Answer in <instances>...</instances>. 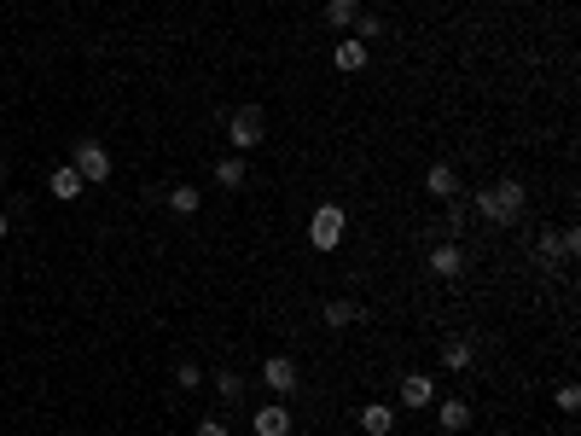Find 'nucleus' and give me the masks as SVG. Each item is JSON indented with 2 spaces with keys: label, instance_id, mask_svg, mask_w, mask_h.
<instances>
[{
  "label": "nucleus",
  "instance_id": "nucleus-16",
  "mask_svg": "<svg viewBox=\"0 0 581 436\" xmlns=\"http://www.w3.org/2000/svg\"><path fill=\"white\" fill-rule=\"evenodd\" d=\"M47 186H53V198H58V204H70V198H82V186H88V181L76 175L70 163H58V169H53V181H47Z\"/></svg>",
  "mask_w": 581,
  "mask_h": 436
},
{
  "label": "nucleus",
  "instance_id": "nucleus-17",
  "mask_svg": "<svg viewBox=\"0 0 581 436\" xmlns=\"http://www.w3.org/2000/svg\"><path fill=\"white\" fill-rule=\"evenodd\" d=\"M244 181H250V169H244V158H222V163H215V186H222V192H239Z\"/></svg>",
  "mask_w": 581,
  "mask_h": 436
},
{
  "label": "nucleus",
  "instance_id": "nucleus-25",
  "mask_svg": "<svg viewBox=\"0 0 581 436\" xmlns=\"http://www.w3.org/2000/svg\"><path fill=\"white\" fill-rule=\"evenodd\" d=\"M192 436H233V431H227V419H222V413H210V419H198V431H192Z\"/></svg>",
  "mask_w": 581,
  "mask_h": 436
},
{
  "label": "nucleus",
  "instance_id": "nucleus-4",
  "mask_svg": "<svg viewBox=\"0 0 581 436\" xmlns=\"http://www.w3.org/2000/svg\"><path fill=\"white\" fill-rule=\"evenodd\" d=\"M343 227H349V215H343V204H314V222H308V244L314 251H337L343 244Z\"/></svg>",
  "mask_w": 581,
  "mask_h": 436
},
{
  "label": "nucleus",
  "instance_id": "nucleus-19",
  "mask_svg": "<svg viewBox=\"0 0 581 436\" xmlns=\"http://www.w3.org/2000/svg\"><path fill=\"white\" fill-rule=\"evenodd\" d=\"M535 256L546 262V268H558V262H570V251H564V233H541V239H535Z\"/></svg>",
  "mask_w": 581,
  "mask_h": 436
},
{
  "label": "nucleus",
  "instance_id": "nucleus-10",
  "mask_svg": "<svg viewBox=\"0 0 581 436\" xmlns=\"http://www.w3.org/2000/svg\"><path fill=\"white\" fill-rule=\"evenodd\" d=\"M360 431H367V436H389V431H396V408H389V401H367V408H360Z\"/></svg>",
  "mask_w": 581,
  "mask_h": 436
},
{
  "label": "nucleus",
  "instance_id": "nucleus-11",
  "mask_svg": "<svg viewBox=\"0 0 581 436\" xmlns=\"http://www.w3.org/2000/svg\"><path fill=\"white\" fill-rule=\"evenodd\" d=\"M436 425H442L448 436H453V431H465V425H471V401H465V396H448V401H436Z\"/></svg>",
  "mask_w": 581,
  "mask_h": 436
},
{
  "label": "nucleus",
  "instance_id": "nucleus-23",
  "mask_svg": "<svg viewBox=\"0 0 581 436\" xmlns=\"http://www.w3.org/2000/svg\"><path fill=\"white\" fill-rule=\"evenodd\" d=\"M175 384H181V390H198V384H203V367H198V361H175Z\"/></svg>",
  "mask_w": 581,
  "mask_h": 436
},
{
  "label": "nucleus",
  "instance_id": "nucleus-21",
  "mask_svg": "<svg viewBox=\"0 0 581 436\" xmlns=\"http://www.w3.org/2000/svg\"><path fill=\"white\" fill-rule=\"evenodd\" d=\"M465 227H471V210L460 204V198H448V215H442V233H448L453 244H460V233H465Z\"/></svg>",
  "mask_w": 581,
  "mask_h": 436
},
{
  "label": "nucleus",
  "instance_id": "nucleus-8",
  "mask_svg": "<svg viewBox=\"0 0 581 436\" xmlns=\"http://www.w3.org/2000/svg\"><path fill=\"white\" fill-rule=\"evenodd\" d=\"M320 320L332 326V332H343V326H360V320H367V303H355V297H332V303L320 308Z\"/></svg>",
  "mask_w": 581,
  "mask_h": 436
},
{
  "label": "nucleus",
  "instance_id": "nucleus-13",
  "mask_svg": "<svg viewBox=\"0 0 581 436\" xmlns=\"http://www.w3.org/2000/svg\"><path fill=\"white\" fill-rule=\"evenodd\" d=\"M431 401H436V384L425 372H407L401 379V408H431Z\"/></svg>",
  "mask_w": 581,
  "mask_h": 436
},
{
  "label": "nucleus",
  "instance_id": "nucleus-14",
  "mask_svg": "<svg viewBox=\"0 0 581 436\" xmlns=\"http://www.w3.org/2000/svg\"><path fill=\"white\" fill-rule=\"evenodd\" d=\"M326 29H337V36H349L355 29V18H360V0H326Z\"/></svg>",
  "mask_w": 581,
  "mask_h": 436
},
{
  "label": "nucleus",
  "instance_id": "nucleus-12",
  "mask_svg": "<svg viewBox=\"0 0 581 436\" xmlns=\"http://www.w3.org/2000/svg\"><path fill=\"white\" fill-rule=\"evenodd\" d=\"M425 192L431 198H460V175H453V163H431L425 169Z\"/></svg>",
  "mask_w": 581,
  "mask_h": 436
},
{
  "label": "nucleus",
  "instance_id": "nucleus-3",
  "mask_svg": "<svg viewBox=\"0 0 581 436\" xmlns=\"http://www.w3.org/2000/svg\"><path fill=\"white\" fill-rule=\"evenodd\" d=\"M70 169H76L88 186H105V181H111V151H105L93 134H82V140L70 146Z\"/></svg>",
  "mask_w": 581,
  "mask_h": 436
},
{
  "label": "nucleus",
  "instance_id": "nucleus-1",
  "mask_svg": "<svg viewBox=\"0 0 581 436\" xmlns=\"http://www.w3.org/2000/svg\"><path fill=\"white\" fill-rule=\"evenodd\" d=\"M524 204H529L524 181H517V175H500V181H489V186H477L471 215H477V222H489V227H512V222H524Z\"/></svg>",
  "mask_w": 581,
  "mask_h": 436
},
{
  "label": "nucleus",
  "instance_id": "nucleus-18",
  "mask_svg": "<svg viewBox=\"0 0 581 436\" xmlns=\"http://www.w3.org/2000/svg\"><path fill=\"white\" fill-rule=\"evenodd\" d=\"M169 210H175V215H198L203 210V192H198V186H169Z\"/></svg>",
  "mask_w": 581,
  "mask_h": 436
},
{
  "label": "nucleus",
  "instance_id": "nucleus-26",
  "mask_svg": "<svg viewBox=\"0 0 581 436\" xmlns=\"http://www.w3.org/2000/svg\"><path fill=\"white\" fill-rule=\"evenodd\" d=\"M6 233H12V215H6V210H0V239H6Z\"/></svg>",
  "mask_w": 581,
  "mask_h": 436
},
{
  "label": "nucleus",
  "instance_id": "nucleus-20",
  "mask_svg": "<svg viewBox=\"0 0 581 436\" xmlns=\"http://www.w3.org/2000/svg\"><path fill=\"white\" fill-rule=\"evenodd\" d=\"M442 367L448 372H465L471 367V337H448V344H442Z\"/></svg>",
  "mask_w": 581,
  "mask_h": 436
},
{
  "label": "nucleus",
  "instance_id": "nucleus-6",
  "mask_svg": "<svg viewBox=\"0 0 581 436\" xmlns=\"http://www.w3.org/2000/svg\"><path fill=\"white\" fill-rule=\"evenodd\" d=\"M291 425H296V419H291L285 401H268V408L250 413V431H256V436H291Z\"/></svg>",
  "mask_w": 581,
  "mask_h": 436
},
{
  "label": "nucleus",
  "instance_id": "nucleus-15",
  "mask_svg": "<svg viewBox=\"0 0 581 436\" xmlns=\"http://www.w3.org/2000/svg\"><path fill=\"white\" fill-rule=\"evenodd\" d=\"M210 384H215V396H222L227 408H239V401H244V372H233V367H215V372H210Z\"/></svg>",
  "mask_w": 581,
  "mask_h": 436
},
{
  "label": "nucleus",
  "instance_id": "nucleus-5",
  "mask_svg": "<svg viewBox=\"0 0 581 436\" xmlns=\"http://www.w3.org/2000/svg\"><path fill=\"white\" fill-rule=\"evenodd\" d=\"M262 384H268L274 401H291L303 390V367H296L291 355H268V361H262Z\"/></svg>",
  "mask_w": 581,
  "mask_h": 436
},
{
  "label": "nucleus",
  "instance_id": "nucleus-9",
  "mask_svg": "<svg viewBox=\"0 0 581 436\" xmlns=\"http://www.w3.org/2000/svg\"><path fill=\"white\" fill-rule=\"evenodd\" d=\"M367 58H372V47H367V41L343 36V41H337V53H332V65H337L343 76H355V70H367Z\"/></svg>",
  "mask_w": 581,
  "mask_h": 436
},
{
  "label": "nucleus",
  "instance_id": "nucleus-7",
  "mask_svg": "<svg viewBox=\"0 0 581 436\" xmlns=\"http://www.w3.org/2000/svg\"><path fill=\"white\" fill-rule=\"evenodd\" d=\"M425 268H431L436 279H460V274H465V251H460L453 239H442V244H436V251L425 256Z\"/></svg>",
  "mask_w": 581,
  "mask_h": 436
},
{
  "label": "nucleus",
  "instance_id": "nucleus-2",
  "mask_svg": "<svg viewBox=\"0 0 581 436\" xmlns=\"http://www.w3.org/2000/svg\"><path fill=\"white\" fill-rule=\"evenodd\" d=\"M227 140H233L239 151L268 146V111H262V105H239V111L227 117Z\"/></svg>",
  "mask_w": 581,
  "mask_h": 436
},
{
  "label": "nucleus",
  "instance_id": "nucleus-22",
  "mask_svg": "<svg viewBox=\"0 0 581 436\" xmlns=\"http://www.w3.org/2000/svg\"><path fill=\"white\" fill-rule=\"evenodd\" d=\"M349 36H355V41H367V47H372V41H379V36H384V18H379V12H360V18H355V29H349Z\"/></svg>",
  "mask_w": 581,
  "mask_h": 436
},
{
  "label": "nucleus",
  "instance_id": "nucleus-27",
  "mask_svg": "<svg viewBox=\"0 0 581 436\" xmlns=\"http://www.w3.org/2000/svg\"><path fill=\"white\" fill-rule=\"evenodd\" d=\"M0 186H6V163H0Z\"/></svg>",
  "mask_w": 581,
  "mask_h": 436
},
{
  "label": "nucleus",
  "instance_id": "nucleus-24",
  "mask_svg": "<svg viewBox=\"0 0 581 436\" xmlns=\"http://www.w3.org/2000/svg\"><path fill=\"white\" fill-rule=\"evenodd\" d=\"M553 408H558V413H576V408H581V390H576V384H558V390H553Z\"/></svg>",
  "mask_w": 581,
  "mask_h": 436
}]
</instances>
